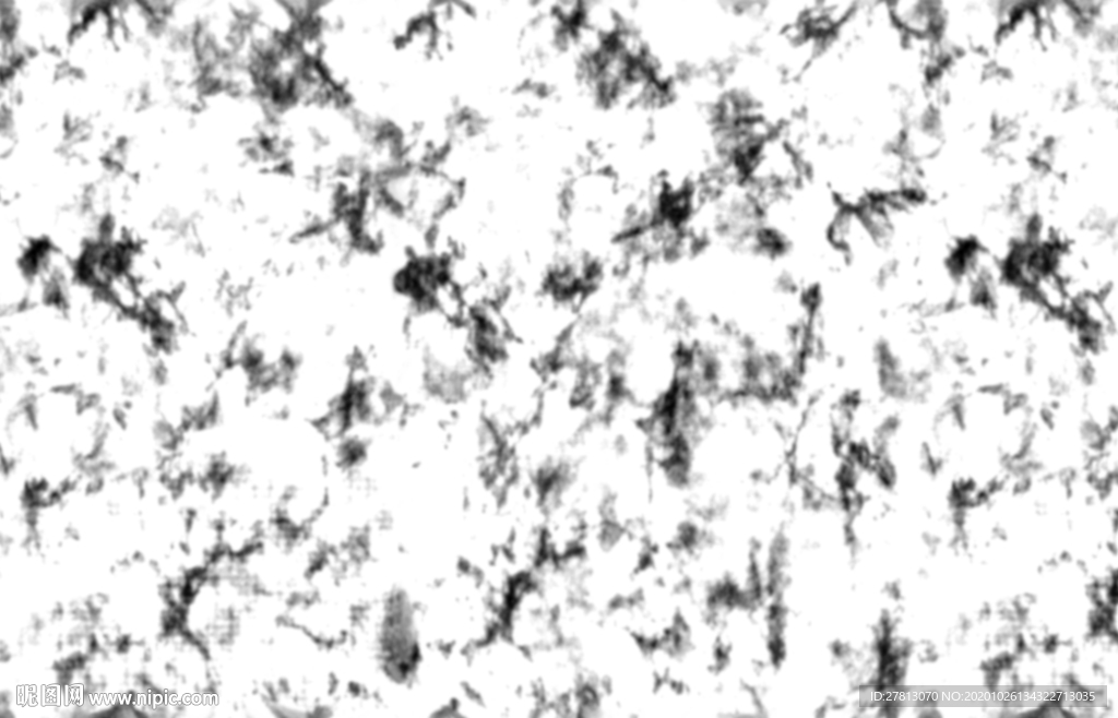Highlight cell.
I'll return each mask as SVG.
<instances>
[{
    "label": "cell",
    "instance_id": "7a4b0ae2",
    "mask_svg": "<svg viewBox=\"0 0 1118 718\" xmlns=\"http://www.w3.org/2000/svg\"><path fill=\"white\" fill-rule=\"evenodd\" d=\"M546 388V364L495 348L485 358L467 402L508 444L536 422Z\"/></svg>",
    "mask_w": 1118,
    "mask_h": 718
},
{
    "label": "cell",
    "instance_id": "6da1fadb",
    "mask_svg": "<svg viewBox=\"0 0 1118 718\" xmlns=\"http://www.w3.org/2000/svg\"><path fill=\"white\" fill-rule=\"evenodd\" d=\"M580 295L550 276L511 280L483 318L492 348L550 364L575 327Z\"/></svg>",
    "mask_w": 1118,
    "mask_h": 718
}]
</instances>
